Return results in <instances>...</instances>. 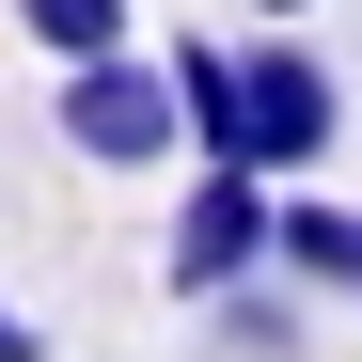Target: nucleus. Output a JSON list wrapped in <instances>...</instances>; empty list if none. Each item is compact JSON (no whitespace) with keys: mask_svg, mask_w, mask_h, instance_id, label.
Wrapping results in <instances>:
<instances>
[{"mask_svg":"<svg viewBox=\"0 0 362 362\" xmlns=\"http://www.w3.org/2000/svg\"><path fill=\"white\" fill-rule=\"evenodd\" d=\"M64 142L95 173H158L173 142H189V110H173V64H142V47H110V64H64Z\"/></svg>","mask_w":362,"mask_h":362,"instance_id":"nucleus-1","label":"nucleus"},{"mask_svg":"<svg viewBox=\"0 0 362 362\" xmlns=\"http://www.w3.org/2000/svg\"><path fill=\"white\" fill-rule=\"evenodd\" d=\"M236 95H252V173H268V189H284V173H315L331 127H346V79H331L299 32H252V47H236Z\"/></svg>","mask_w":362,"mask_h":362,"instance_id":"nucleus-2","label":"nucleus"},{"mask_svg":"<svg viewBox=\"0 0 362 362\" xmlns=\"http://www.w3.org/2000/svg\"><path fill=\"white\" fill-rule=\"evenodd\" d=\"M268 205H284L268 173L205 158V173H189V205H173V252H158V268H173V299H221V284H252V268H268Z\"/></svg>","mask_w":362,"mask_h":362,"instance_id":"nucleus-3","label":"nucleus"},{"mask_svg":"<svg viewBox=\"0 0 362 362\" xmlns=\"http://www.w3.org/2000/svg\"><path fill=\"white\" fill-rule=\"evenodd\" d=\"M158 64H173V110H189V158H236V173H252V95H236V47L173 32Z\"/></svg>","mask_w":362,"mask_h":362,"instance_id":"nucleus-4","label":"nucleus"},{"mask_svg":"<svg viewBox=\"0 0 362 362\" xmlns=\"http://www.w3.org/2000/svg\"><path fill=\"white\" fill-rule=\"evenodd\" d=\"M268 268H284V284H331V299H362V205L284 189V205H268Z\"/></svg>","mask_w":362,"mask_h":362,"instance_id":"nucleus-5","label":"nucleus"},{"mask_svg":"<svg viewBox=\"0 0 362 362\" xmlns=\"http://www.w3.org/2000/svg\"><path fill=\"white\" fill-rule=\"evenodd\" d=\"M16 32L47 47V64H110V47H142V32H127V0H16Z\"/></svg>","mask_w":362,"mask_h":362,"instance_id":"nucleus-6","label":"nucleus"},{"mask_svg":"<svg viewBox=\"0 0 362 362\" xmlns=\"http://www.w3.org/2000/svg\"><path fill=\"white\" fill-rule=\"evenodd\" d=\"M205 315H221V346H236V362H299V315H284L268 284H221Z\"/></svg>","mask_w":362,"mask_h":362,"instance_id":"nucleus-7","label":"nucleus"},{"mask_svg":"<svg viewBox=\"0 0 362 362\" xmlns=\"http://www.w3.org/2000/svg\"><path fill=\"white\" fill-rule=\"evenodd\" d=\"M236 16H252V32H299V16H331V0H236Z\"/></svg>","mask_w":362,"mask_h":362,"instance_id":"nucleus-8","label":"nucleus"},{"mask_svg":"<svg viewBox=\"0 0 362 362\" xmlns=\"http://www.w3.org/2000/svg\"><path fill=\"white\" fill-rule=\"evenodd\" d=\"M0 362H47V331H32V315H16V299H0Z\"/></svg>","mask_w":362,"mask_h":362,"instance_id":"nucleus-9","label":"nucleus"}]
</instances>
